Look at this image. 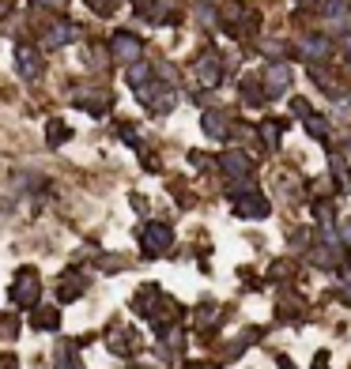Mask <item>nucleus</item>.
<instances>
[{
    "instance_id": "obj_5",
    "label": "nucleus",
    "mask_w": 351,
    "mask_h": 369,
    "mask_svg": "<svg viewBox=\"0 0 351 369\" xmlns=\"http://www.w3.org/2000/svg\"><path fill=\"white\" fill-rule=\"evenodd\" d=\"M325 15H329V23H337V27H348V4L344 0H325Z\"/></svg>"
},
{
    "instance_id": "obj_19",
    "label": "nucleus",
    "mask_w": 351,
    "mask_h": 369,
    "mask_svg": "<svg viewBox=\"0 0 351 369\" xmlns=\"http://www.w3.org/2000/svg\"><path fill=\"white\" fill-rule=\"evenodd\" d=\"M42 4H61V0H42Z\"/></svg>"
},
{
    "instance_id": "obj_15",
    "label": "nucleus",
    "mask_w": 351,
    "mask_h": 369,
    "mask_svg": "<svg viewBox=\"0 0 351 369\" xmlns=\"http://www.w3.org/2000/svg\"><path fill=\"white\" fill-rule=\"evenodd\" d=\"M306 53H310V57H325V53H329V45H325L321 38H314V42H306Z\"/></svg>"
},
{
    "instance_id": "obj_6",
    "label": "nucleus",
    "mask_w": 351,
    "mask_h": 369,
    "mask_svg": "<svg viewBox=\"0 0 351 369\" xmlns=\"http://www.w3.org/2000/svg\"><path fill=\"white\" fill-rule=\"evenodd\" d=\"M19 68H23V76H27V79L38 76V57H34L30 45H19Z\"/></svg>"
},
{
    "instance_id": "obj_8",
    "label": "nucleus",
    "mask_w": 351,
    "mask_h": 369,
    "mask_svg": "<svg viewBox=\"0 0 351 369\" xmlns=\"http://www.w3.org/2000/svg\"><path fill=\"white\" fill-rule=\"evenodd\" d=\"M238 215H253V219H265V215H268V204H265V200H261V204H242V207H238Z\"/></svg>"
},
{
    "instance_id": "obj_2",
    "label": "nucleus",
    "mask_w": 351,
    "mask_h": 369,
    "mask_svg": "<svg viewBox=\"0 0 351 369\" xmlns=\"http://www.w3.org/2000/svg\"><path fill=\"white\" fill-rule=\"evenodd\" d=\"M170 242H174V234H170L166 226H148V230H143V253H148V256L166 253Z\"/></svg>"
},
{
    "instance_id": "obj_3",
    "label": "nucleus",
    "mask_w": 351,
    "mask_h": 369,
    "mask_svg": "<svg viewBox=\"0 0 351 369\" xmlns=\"http://www.w3.org/2000/svg\"><path fill=\"white\" fill-rule=\"evenodd\" d=\"M114 57L117 61H137L140 57V42L132 34H117L114 38Z\"/></svg>"
},
{
    "instance_id": "obj_16",
    "label": "nucleus",
    "mask_w": 351,
    "mask_h": 369,
    "mask_svg": "<svg viewBox=\"0 0 351 369\" xmlns=\"http://www.w3.org/2000/svg\"><path fill=\"white\" fill-rule=\"evenodd\" d=\"M132 83H137V87L148 83V68H132Z\"/></svg>"
},
{
    "instance_id": "obj_1",
    "label": "nucleus",
    "mask_w": 351,
    "mask_h": 369,
    "mask_svg": "<svg viewBox=\"0 0 351 369\" xmlns=\"http://www.w3.org/2000/svg\"><path fill=\"white\" fill-rule=\"evenodd\" d=\"M15 306H30V302L38 298V271L23 268L19 275H15V291H12Z\"/></svg>"
},
{
    "instance_id": "obj_10",
    "label": "nucleus",
    "mask_w": 351,
    "mask_h": 369,
    "mask_svg": "<svg viewBox=\"0 0 351 369\" xmlns=\"http://www.w3.org/2000/svg\"><path fill=\"white\" fill-rule=\"evenodd\" d=\"M72 34H76V30H72V27H65V23H61V27L57 30H53V34L50 38H46V45H61V42H68V38Z\"/></svg>"
},
{
    "instance_id": "obj_4",
    "label": "nucleus",
    "mask_w": 351,
    "mask_h": 369,
    "mask_svg": "<svg viewBox=\"0 0 351 369\" xmlns=\"http://www.w3.org/2000/svg\"><path fill=\"white\" fill-rule=\"evenodd\" d=\"M265 79H268V94H283L287 87H291V72H287L283 64H280V68H268Z\"/></svg>"
},
{
    "instance_id": "obj_11",
    "label": "nucleus",
    "mask_w": 351,
    "mask_h": 369,
    "mask_svg": "<svg viewBox=\"0 0 351 369\" xmlns=\"http://www.w3.org/2000/svg\"><path fill=\"white\" fill-rule=\"evenodd\" d=\"M65 136H68L65 121H50V143H65Z\"/></svg>"
},
{
    "instance_id": "obj_7",
    "label": "nucleus",
    "mask_w": 351,
    "mask_h": 369,
    "mask_svg": "<svg viewBox=\"0 0 351 369\" xmlns=\"http://www.w3.org/2000/svg\"><path fill=\"white\" fill-rule=\"evenodd\" d=\"M223 170L227 173H250V162H245V155H223Z\"/></svg>"
},
{
    "instance_id": "obj_14",
    "label": "nucleus",
    "mask_w": 351,
    "mask_h": 369,
    "mask_svg": "<svg viewBox=\"0 0 351 369\" xmlns=\"http://www.w3.org/2000/svg\"><path fill=\"white\" fill-rule=\"evenodd\" d=\"M306 132H314V136H329V125H325L321 117H306Z\"/></svg>"
},
{
    "instance_id": "obj_13",
    "label": "nucleus",
    "mask_w": 351,
    "mask_h": 369,
    "mask_svg": "<svg viewBox=\"0 0 351 369\" xmlns=\"http://www.w3.org/2000/svg\"><path fill=\"white\" fill-rule=\"evenodd\" d=\"M215 76H219V64H215V61H204V64H201V79H204V83H215Z\"/></svg>"
},
{
    "instance_id": "obj_17",
    "label": "nucleus",
    "mask_w": 351,
    "mask_h": 369,
    "mask_svg": "<svg viewBox=\"0 0 351 369\" xmlns=\"http://www.w3.org/2000/svg\"><path fill=\"white\" fill-rule=\"evenodd\" d=\"M340 238H344V242L351 245V222H344V230H340Z\"/></svg>"
},
{
    "instance_id": "obj_18",
    "label": "nucleus",
    "mask_w": 351,
    "mask_h": 369,
    "mask_svg": "<svg viewBox=\"0 0 351 369\" xmlns=\"http://www.w3.org/2000/svg\"><path fill=\"white\" fill-rule=\"evenodd\" d=\"M344 291H348V302H351V279H348V286H344Z\"/></svg>"
},
{
    "instance_id": "obj_9",
    "label": "nucleus",
    "mask_w": 351,
    "mask_h": 369,
    "mask_svg": "<svg viewBox=\"0 0 351 369\" xmlns=\"http://www.w3.org/2000/svg\"><path fill=\"white\" fill-rule=\"evenodd\" d=\"M223 128H227V125H223V117L204 114V132H208V136H223Z\"/></svg>"
},
{
    "instance_id": "obj_12",
    "label": "nucleus",
    "mask_w": 351,
    "mask_h": 369,
    "mask_svg": "<svg viewBox=\"0 0 351 369\" xmlns=\"http://www.w3.org/2000/svg\"><path fill=\"white\" fill-rule=\"evenodd\" d=\"M34 324H38V328H57V313H53V309H42V313L34 317Z\"/></svg>"
}]
</instances>
